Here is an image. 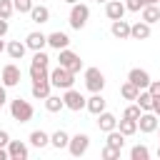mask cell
Here are the masks:
<instances>
[{"label": "cell", "mask_w": 160, "mask_h": 160, "mask_svg": "<svg viewBox=\"0 0 160 160\" xmlns=\"http://www.w3.org/2000/svg\"><path fill=\"white\" fill-rule=\"evenodd\" d=\"M10 115H12V120H18V122H30L32 115H35V108H32L28 100L15 98V100H10Z\"/></svg>", "instance_id": "1"}, {"label": "cell", "mask_w": 160, "mask_h": 160, "mask_svg": "<svg viewBox=\"0 0 160 160\" xmlns=\"http://www.w3.org/2000/svg\"><path fill=\"white\" fill-rule=\"evenodd\" d=\"M88 20H90V8H88L85 2L70 5V18H68V22H70L72 30H82V28L88 25Z\"/></svg>", "instance_id": "2"}, {"label": "cell", "mask_w": 160, "mask_h": 160, "mask_svg": "<svg viewBox=\"0 0 160 160\" xmlns=\"http://www.w3.org/2000/svg\"><path fill=\"white\" fill-rule=\"evenodd\" d=\"M50 82H52V88H58V90H68V88L75 85V72H70L68 68L58 65L55 70H50Z\"/></svg>", "instance_id": "3"}, {"label": "cell", "mask_w": 160, "mask_h": 160, "mask_svg": "<svg viewBox=\"0 0 160 160\" xmlns=\"http://www.w3.org/2000/svg\"><path fill=\"white\" fill-rule=\"evenodd\" d=\"M82 78H85V88H88L90 92H102V88H105V75L100 72V68H85Z\"/></svg>", "instance_id": "4"}, {"label": "cell", "mask_w": 160, "mask_h": 160, "mask_svg": "<svg viewBox=\"0 0 160 160\" xmlns=\"http://www.w3.org/2000/svg\"><path fill=\"white\" fill-rule=\"evenodd\" d=\"M58 65L68 68L70 72H80V70H82V60H80V55H78V52H72L70 48L60 50V55H58Z\"/></svg>", "instance_id": "5"}, {"label": "cell", "mask_w": 160, "mask_h": 160, "mask_svg": "<svg viewBox=\"0 0 160 160\" xmlns=\"http://www.w3.org/2000/svg\"><path fill=\"white\" fill-rule=\"evenodd\" d=\"M62 100H65V108L72 110V112H80V110L88 105V98H82V92L75 90V88H68V90L62 92Z\"/></svg>", "instance_id": "6"}, {"label": "cell", "mask_w": 160, "mask_h": 160, "mask_svg": "<svg viewBox=\"0 0 160 160\" xmlns=\"http://www.w3.org/2000/svg\"><path fill=\"white\" fill-rule=\"evenodd\" d=\"M88 148H90V138H88L85 132L72 135V138H70V142H68V152H70L72 158H82V155L88 152Z\"/></svg>", "instance_id": "7"}, {"label": "cell", "mask_w": 160, "mask_h": 160, "mask_svg": "<svg viewBox=\"0 0 160 160\" xmlns=\"http://www.w3.org/2000/svg\"><path fill=\"white\" fill-rule=\"evenodd\" d=\"M0 82H2L5 88H15V85H20V68H18L15 62H8V65L2 68Z\"/></svg>", "instance_id": "8"}, {"label": "cell", "mask_w": 160, "mask_h": 160, "mask_svg": "<svg viewBox=\"0 0 160 160\" xmlns=\"http://www.w3.org/2000/svg\"><path fill=\"white\" fill-rule=\"evenodd\" d=\"M138 130H140V132H145V135L155 132V130H158V115H155L152 110L142 112V115L138 118Z\"/></svg>", "instance_id": "9"}, {"label": "cell", "mask_w": 160, "mask_h": 160, "mask_svg": "<svg viewBox=\"0 0 160 160\" xmlns=\"http://www.w3.org/2000/svg\"><path fill=\"white\" fill-rule=\"evenodd\" d=\"M8 155H10V160H28L30 150L22 140H10L8 142Z\"/></svg>", "instance_id": "10"}, {"label": "cell", "mask_w": 160, "mask_h": 160, "mask_svg": "<svg viewBox=\"0 0 160 160\" xmlns=\"http://www.w3.org/2000/svg\"><path fill=\"white\" fill-rule=\"evenodd\" d=\"M125 12H128V8L122 0H108L105 2V15L110 20H120V18H125Z\"/></svg>", "instance_id": "11"}, {"label": "cell", "mask_w": 160, "mask_h": 160, "mask_svg": "<svg viewBox=\"0 0 160 160\" xmlns=\"http://www.w3.org/2000/svg\"><path fill=\"white\" fill-rule=\"evenodd\" d=\"M152 35V30H150V22H145V20H138V22H132L130 25V40H148Z\"/></svg>", "instance_id": "12"}, {"label": "cell", "mask_w": 160, "mask_h": 160, "mask_svg": "<svg viewBox=\"0 0 160 160\" xmlns=\"http://www.w3.org/2000/svg\"><path fill=\"white\" fill-rule=\"evenodd\" d=\"M25 45H28V50H42L45 45H48V35L45 32H40V30H32V32H28V38H25Z\"/></svg>", "instance_id": "13"}, {"label": "cell", "mask_w": 160, "mask_h": 160, "mask_svg": "<svg viewBox=\"0 0 160 160\" xmlns=\"http://www.w3.org/2000/svg\"><path fill=\"white\" fill-rule=\"evenodd\" d=\"M128 80H130V82H135L140 90H145V88L150 85V72H148V70H142V68H132V70L128 72Z\"/></svg>", "instance_id": "14"}, {"label": "cell", "mask_w": 160, "mask_h": 160, "mask_svg": "<svg viewBox=\"0 0 160 160\" xmlns=\"http://www.w3.org/2000/svg\"><path fill=\"white\" fill-rule=\"evenodd\" d=\"M50 88H52L50 80H32V85H30V95H32L35 100H45V98L50 95Z\"/></svg>", "instance_id": "15"}, {"label": "cell", "mask_w": 160, "mask_h": 160, "mask_svg": "<svg viewBox=\"0 0 160 160\" xmlns=\"http://www.w3.org/2000/svg\"><path fill=\"white\" fill-rule=\"evenodd\" d=\"M115 128H118V118H115L112 112H108V110H102V112L98 115V130L108 135V132H110V130H115Z\"/></svg>", "instance_id": "16"}, {"label": "cell", "mask_w": 160, "mask_h": 160, "mask_svg": "<svg viewBox=\"0 0 160 160\" xmlns=\"http://www.w3.org/2000/svg\"><path fill=\"white\" fill-rule=\"evenodd\" d=\"M110 32H112V38H118V40H128L130 38V22L128 20H112V25H110Z\"/></svg>", "instance_id": "17"}, {"label": "cell", "mask_w": 160, "mask_h": 160, "mask_svg": "<svg viewBox=\"0 0 160 160\" xmlns=\"http://www.w3.org/2000/svg\"><path fill=\"white\" fill-rule=\"evenodd\" d=\"M48 45H50V48H55V50L60 52V50H65V48L70 45V38H68V32L55 30V32H50V35H48Z\"/></svg>", "instance_id": "18"}, {"label": "cell", "mask_w": 160, "mask_h": 160, "mask_svg": "<svg viewBox=\"0 0 160 160\" xmlns=\"http://www.w3.org/2000/svg\"><path fill=\"white\" fill-rule=\"evenodd\" d=\"M5 52H8L12 60H22V58H25V52H28V45H25V42H20V40H10V42H8V48H5Z\"/></svg>", "instance_id": "19"}, {"label": "cell", "mask_w": 160, "mask_h": 160, "mask_svg": "<svg viewBox=\"0 0 160 160\" xmlns=\"http://www.w3.org/2000/svg\"><path fill=\"white\" fill-rule=\"evenodd\" d=\"M30 20L38 22V25H45V22H50V10H48L45 5H32V10H30Z\"/></svg>", "instance_id": "20"}, {"label": "cell", "mask_w": 160, "mask_h": 160, "mask_svg": "<svg viewBox=\"0 0 160 160\" xmlns=\"http://www.w3.org/2000/svg\"><path fill=\"white\" fill-rule=\"evenodd\" d=\"M92 115H100L102 110H105V98H102V92H92L90 98H88V105H85Z\"/></svg>", "instance_id": "21"}, {"label": "cell", "mask_w": 160, "mask_h": 160, "mask_svg": "<svg viewBox=\"0 0 160 160\" xmlns=\"http://www.w3.org/2000/svg\"><path fill=\"white\" fill-rule=\"evenodd\" d=\"M30 80H50V70L48 65H38V62H30Z\"/></svg>", "instance_id": "22"}, {"label": "cell", "mask_w": 160, "mask_h": 160, "mask_svg": "<svg viewBox=\"0 0 160 160\" xmlns=\"http://www.w3.org/2000/svg\"><path fill=\"white\" fill-rule=\"evenodd\" d=\"M135 102L142 108V112H148V110H152V102H155V98H152V92L145 88V90H140L138 92V98H135Z\"/></svg>", "instance_id": "23"}, {"label": "cell", "mask_w": 160, "mask_h": 160, "mask_svg": "<svg viewBox=\"0 0 160 160\" xmlns=\"http://www.w3.org/2000/svg\"><path fill=\"white\" fill-rule=\"evenodd\" d=\"M118 130H120L125 138H130V135L138 132V120H132V118H122V120H118Z\"/></svg>", "instance_id": "24"}, {"label": "cell", "mask_w": 160, "mask_h": 160, "mask_svg": "<svg viewBox=\"0 0 160 160\" xmlns=\"http://www.w3.org/2000/svg\"><path fill=\"white\" fill-rule=\"evenodd\" d=\"M30 145H35V148H48L50 145V135L45 132V130H32L30 132Z\"/></svg>", "instance_id": "25"}, {"label": "cell", "mask_w": 160, "mask_h": 160, "mask_svg": "<svg viewBox=\"0 0 160 160\" xmlns=\"http://www.w3.org/2000/svg\"><path fill=\"white\" fill-rule=\"evenodd\" d=\"M68 142H70V135H68L65 130H55V132L50 135V145H52L55 150H62V148H68Z\"/></svg>", "instance_id": "26"}, {"label": "cell", "mask_w": 160, "mask_h": 160, "mask_svg": "<svg viewBox=\"0 0 160 160\" xmlns=\"http://www.w3.org/2000/svg\"><path fill=\"white\" fill-rule=\"evenodd\" d=\"M62 108H65L62 95H48V98H45V110H48V112H60Z\"/></svg>", "instance_id": "27"}, {"label": "cell", "mask_w": 160, "mask_h": 160, "mask_svg": "<svg viewBox=\"0 0 160 160\" xmlns=\"http://www.w3.org/2000/svg\"><path fill=\"white\" fill-rule=\"evenodd\" d=\"M140 20H145V22H150V25L158 22V20H160V5H145Z\"/></svg>", "instance_id": "28"}, {"label": "cell", "mask_w": 160, "mask_h": 160, "mask_svg": "<svg viewBox=\"0 0 160 160\" xmlns=\"http://www.w3.org/2000/svg\"><path fill=\"white\" fill-rule=\"evenodd\" d=\"M138 92H140V88H138L135 82H130V80H125V82L120 85V95H122L125 100H135Z\"/></svg>", "instance_id": "29"}, {"label": "cell", "mask_w": 160, "mask_h": 160, "mask_svg": "<svg viewBox=\"0 0 160 160\" xmlns=\"http://www.w3.org/2000/svg\"><path fill=\"white\" fill-rule=\"evenodd\" d=\"M108 145H112V148H118V150H122L125 148V135L115 128V130H110L108 132Z\"/></svg>", "instance_id": "30"}, {"label": "cell", "mask_w": 160, "mask_h": 160, "mask_svg": "<svg viewBox=\"0 0 160 160\" xmlns=\"http://www.w3.org/2000/svg\"><path fill=\"white\" fill-rule=\"evenodd\" d=\"M148 158H150V150L145 145H135L130 150V160H148Z\"/></svg>", "instance_id": "31"}, {"label": "cell", "mask_w": 160, "mask_h": 160, "mask_svg": "<svg viewBox=\"0 0 160 160\" xmlns=\"http://www.w3.org/2000/svg\"><path fill=\"white\" fill-rule=\"evenodd\" d=\"M12 12H15V2H12V0H0V18L10 20Z\"/></svg>", "instance_id": "32"}, {"label": "cell", "mask_w": 160, "mask_h": 160, "mask_svg": "<svg viewBox=\"0 0 160 160\" xmlns=\"http://www.w3.org/2000/svg\"><path fill=\"white\" fill-rule=\"evenodd\" d=\"M142 115V108L138 105V102H132V105H128L125 110H122V118H132V120H138Z\"/></svg>", "instance_id": "33"}, {"label": "cell", "mask_w": 160, "mask_h": 160, "mask_svg": "<svg viewBox=\"0 0 160 160\" xmlns=\"http://www.w3.org/2000/svg\"><path fill=\"white\" fill-rule=\"evenodd\" d=\"M100 155H102V160H118V158H120V150L112 148V145H105Z\"/></svg>", "instance_id": "34"}, {"label": "cell", "mask_w": 160, "mask_h": 160, "mask_svg": "<svg viewBox=\"0 0 160 160\" xmlns=\"http://www.w3.org/2000/svg\"><path fill=\"white\" fill-rule=\"evenodd\" d=\"M12 2H15V12H28V15H30L32 0H12Z\"/></svg>", "instance_id": "35"}, {"label": "cell", "mask_w": 160, "mask_h": 160, "mask_svg": "<svg viewBox=\"0 0 160 160\" xmlns=\"http://www.w3.org/2000/svg\"><path fill=\"white\" fill-rule=\"evenodd\" d=\"M32 62H38V65H50V58H48V52H45V50H35Z\"/></svg>", "instance_id": "36"}, {"label": "cell", "mask_w": 160, "mask_h": 160, "mask_svg": "<svg viewBox=\"0 0 160 160\" xmlns=\"http://www.w3.org/2000/svg\"><path fill=\"white\" fill-rule=\"evenodd\" d=\"M125 8H128L130 12H140L145 5H142V0H125Z\"/></svg>", "instance_id": "37"}, {"label": "cell", "mask_w": 160, "mask_h": 160, "mask_svg": "<svg viewBox=\"0 0 160 160\" xmlns=\"http://www.w3.org/2000/svg\"><path fill=\"white\" fill-rule=\"evenodd\" d=\"M148 90L152 92V98H160V80H150V85H148Z\"/></svg>", "instance_id": "38"}, {"label": "cell", "mask_w": 160, "mask_h": 160, "mask_svg": "<svg viewBox=\"0 0 160 160\" xmlns=\"http://www.w3.org/2000/svg\"><path fill=\"white\" fill-rule=\"evenodd\" d=\"M8 142H10V135H8V130H0V148H8Z\"/></svg>", "instance_id": "39"}, {"label": "cell", "mask_w": 160, "mask_h": 160, "mask_svg": "<svg viewBox=\"0 0 160 160\" xmlns=\"http://www.w3.org/2000/svg\"><path fill=\"white\" fill-rule=\"evenodd\" d=\"M5 102H8V88H5L2 82H0V108H2Z\"/></svg>", "instance_id": "40"}, {"label": "cell", "mask_w": 160, "mask_h": 160, "mask_svg": "<svg viewBox=\"0 0 160 160\" xmlns=\"http://www.w3.org/2000/svg\"><path fill=\"white\" fill-rule=\"evenodd\" d=\"M5 35H8V20L0 18V38H5Z\"/></svg>", "instance_id": "41"}, {"label": "cell", "mask_w": 160, "mask_h": 160, "mask_svg": "<svg viewBox=\"0 0 160 160\" xmlns=\"http://www.w3.org/2000/svg\"><path fill=\"white\" fill-rule=\"evenodd\" d=\"M152 112L160 118V98H155V102H152Z\"/></svg>", "instance_id": "42"}, {"label": "cell", "mask_w": 160, "mask_h": 160, "mask_svg": "<svg viewBox=\"0 0 160 160\" xmlns=\"http://www.w3.org/2000/svg\"><path fill=\"white\" fill-rule=\"evenodd\" d=\"M0 160H10V155H8V148H0Z\"/></svg>", "instance_id": "43"}, {"label": "cell", "mask_w": 160, "mask_h": 160, "mask_svg": "<svg viewBox=\"0 0 160 160\" xmlns=\"http://www.w3.org/2000/svg\"><path fill=\"white\" fill-rule=\"evenodd\" d=\"M160 0H142V5H158Z\"/></svg>", "instance_id": "44"}, {"label": "cell", "mask_w": 160, "mask_h": 160, "mask_svg": "<svg viewBox=\"0 0 160 160\" xmlns=\"http://www.w3.org/2000/svg\"><path fill=\"white\" fill-rule=\"evenodd\" d=\"M5 48H8V45H5V42H2V38H0V52H2Z\"/></svg>", "instance_id": "45"}, {"label": "cell", "mask_w": 160, "mask_h": 160, "mask_svg": "<svg viewBox=\"0 0 160 160\" xmlns=\"http://www.w3.org/2000/svg\"><path fill=\"white\" fill-rule=\"evenodd\" d=\"M65 2H68V5H75V2H80V0H65Z\"/></svg>", "instance_id": "46"}, {"label": "cell", "mask_w": 160, "mask_h": 160, "mask_svg": "<svg viewBox=\"0 0 160 160\" xmlns=\"http://www.w3.org/2000/svg\"><path fill=\"white\" fill-rule=\"evenodd\" d=\"M95 2H108V0H95Z\"/></svg>", "instance_id": "47"}, {"label": "cell", "mask_w": 160, "mask_h": 160, "mask_svg": "<svg viewBox=\"0 0 160 160\" xmlns=\"http://www.w3.org/2000/svg\"><path fill=\"white\" fill-rule=\"evenodd\" d=\"M158 158H160V148H158Z\"/></svg>", "instance_id": "48"}, {"label": "cell", "mask_w": 160, "mask_h": 160, "mask_svg": "<svg viewBox=\"0 0 160 160\" xmlns=\"http://www.w3.org/2000/svg\"><path fill=\"white\" fill-rule=\"evenodd\" d=\"M158 132H160V125H158Z\"/></svg>", "instance_id": "49"}, {"label": "cell", "mask_w": 160, "mask_h": 160, "mask_svg": "<svg viewBox=\"0 0 160 160\" xmlns=\"http://www.w3.org/2000/svg\"><path fill=\"white\" fill-rule=\"evenodd\" d=\"M158 5H160V2H158Z\"/></svg>", "instance_id": "50"}]
</instances>
